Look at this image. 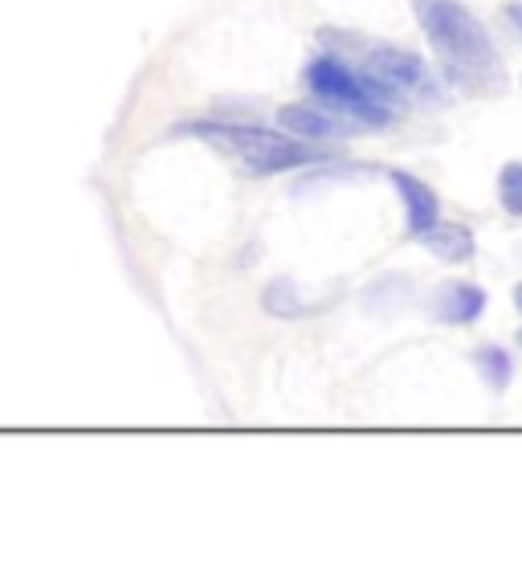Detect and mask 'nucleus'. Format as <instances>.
Instances as JSON below:
<instances>
[{
  "mask_svg": "<svg viewBox=\"0 0 522 563\" xmlns=\"http://www.w3.org/2000/svg\"><path fill=\"white\" fill-rule=\"evenodd\" d=\"M424 42L441 62V78L469 95H495L507 86V62L498 54L495 33L462 0H409Z\"/></svg>",
  "mask_w": 522,
  "mask_h": 563,
  "instance_id": "f257e3e1",
  "label": "nucleus"
},
{
  "mask_svg": "<svg viewBox=\"0 0 522 563\" xmlns=\"http://www.w3.org/2000/svg\"><path fill=\"white\" fill-rule=\"evenodd\" d=\"M171 135H184V140H200L209 147H221L237 159L241 168L257 176V180H269V176H286V172H302V168H326L335 164L340 155L323 147V143L298 140L282 128H266L257 119H225V114H204V119H188Z\"/></svg>",
  "mask_w": 522,
  "mask_h": 563,
  "instance_id": "f03ea898",
  "label": "nucleus"
},
{
  "mask_svg": "<svg viewBox=\"0 0 522 563\" xmlns=\"http://www.w3.org/2000/svg\"><path fill=\"white\" fill-rule=\"evenodd\" d=\"M302 90L364 131L392 128L396 114H400V95L392 86H384L376 74H367L364 66H355L352 57L343 54L311 57L302 66Z\"/></svg>",
  "mask_w": 522,
  "mask_h": 563,
  "instance_id": "7ed1b4c3",
  "label": "nucleus"
},
{
  "mask_svg": "<svg viewBox=\"0 0 522 563\" xmlns=\"http://www.w3.org/2000/svg\"><path fill=\"white\" fill-rule=\"evenodd\" d=\"M359 66H364L367 74H376L384 86H392L400 99H417V102H424V107H433V102L445 99V78L433 74V66H429L417 49L376 42L364 49Z\"/></svg>",
  "mask_w": 522,
  "mask_h": 563,
  "instance_id": "20e7f679",
  "label": "nucleus"
},
{
  "mask_svg": "<svg viewBox=\"0 0 522 563\" xmlns=\"http://www.w3.org/2000/svg\"><path fill=\"white\" fill-rule=\"evenodd\" d=\"M274 123L282 131H290V135H298V140L323 143V147H331V143L347 140L352 131H359L352 119H343L340 111H331V107H323V102H314V99L278 107V111H274Z\"/></svg>",
  "mask_w": 522,
  "mask_h": 563,
  "instance_id": "39448f33",
  "label": "nucleus"
},
{
  "mask_svg": "<svg viewBox=\"0 0 522 563\" xmlns=\"http://www.w3.org/2000/svg\"><path fill=\"white\" fill-rule=\"evenodd\" d=\"M384 176H388L396 200H400V209H404V238L421 241L424 233L441 221L437 188H433V184H424L417 172H404V168H388Z\"/></svg>",
  "mask_w": 522,
  "mask_h": 563,
  "instance_id": "423d86ee",
  "label": "nucleus"
},
{
  "mask_svg": "<svg viewBox=\"0 0 522 563\" xmlns=\"http://www.w3.org/2000/svg\"><path fill=\"white\" fill-rule=\"evenodd\" d=\"M490 307V295H486V286L478 282H441L437 290H433V319L437 323H449V327H474L481 323V314Z\"/></svg>",
  "mask_w": 522,
  "mask_h": 563,
  "instance_id": "0eeeda50",
  "label": "nucleus"
},
{
  "mask_svg": "<svg viewBox=\"0 0 522 563\" xmlns=\"http://www.w3.org/2000/svg\"><path fill=\"white\" fill-rule=\"evenodd\" d=\"M421 245L437 257V262H449V266H466V262L478 257V238H474V229L462 225V221H445V217L424 233Z\"/></svg>",
  "mask_w": 522,
  "mask_h": 563,
  "instance_id": "6e6552de",
  "label": "nucleus"
},
{
  "mask_svg": "<svg viewBox=\"0 0 522 563\" xmlns=\"http://www.w3.org/2000/svg\"><path fill=\"white\" fill-rule=\"evenodd\" d=\"M262 310L274 314V319H307V314H311V302L302 298V290H298L290 278H274L266 290H262Z\"/></svg>",
  "mask_w": 522,
  "mask_h": 563,
  "instance_id": "1a4fd4ad",
  "label": "nucleus"
},
{
  "mask_svg": "<svg viewBox=\"0 0 522 563\" xmlns=\"http://www.w3.org/2000/svg\"><path fill=\"white\" fill-rule=\"evenodd\" d=\"M474 367H478V376L486 380L490 393H507V384L514 380V360L502 343H481L474 347Z\"/></svg>",
  "mask_w": 522,
  "mask_h": 563,
  "instance_id": "9d476101",
  "label": "nucleus"
},
{
  "mask_svg": "<svg viewBox=\"0 0 522 563\" xmlns=\"http://www.w3.org/2000/svg\"><path fill=\"white\" fill-rule=\"evenodd\" d=\"M498 205L507 217L522 221V159H507L498 168Z\"/></svg>",
  "mask_w": 522,
  "mask_h": 563,
  "instance_id": "9b49d317",
  "label": "nucleus"
},
{
  "mask_svg": "<svg viewBox=\"0 0 522 563\" xmlns=\"http://www.w3.org/2000/svg\"><path fill=\"white\" fill-rule=\"evenodd\" d=\"M319 45L326 54H343V57H364V37L359 33H343V29H319Z\"/></svg>",
  "mask_w": 522,
  "mask_h": 563,
  "instance_id": "f8f14e48",
  "label": "nucleus"
},
{
  "mask_svg": "<svg viewBox=\"0 0 522 563\" xmlns=\"http://www.w3.org/2000/svg\"><path fill=\"white\" fill-rule=\"evenodd\" d=\"M502 16H507V25L514 29V33H519V37H522V0H514V4H507V9H502Z\"/></svg>",
  "mask_w": 522,
  "mask_h": 563,
  "instance_id": "ddd939ff",
  "label": "nucleus"
},
{
  "mask_svg": "<svg viewBox=\"0 0 522 563\" xmlns=\"http://www.w3.org/2000/svg\"><path fill=\"white\" fill-rule=\"evenodd\" d=\"M510 302H514V310L522 314V282H514V290H510Z\"/></svg>",
  "mask_w": 522,
  "mask_h": 563,
  "instance_id": "4468645a",
  "label": "nucleus"
},
{
  "mask_svg": "<svg viewBox=\"0 0 522 563\" xmlns=\"http://www.w3.org/2000/svg\"><path fill=\"white\" fill-rule=\"evenodd\" d=\"M514 339H519V347H522V327H519V331H514Z\"/></svg>",
  "mask_w": 522,
  "mask_h": 563,
  "instance_id": "2eb2a0df",
  "label": "nucleus"
}]
</instances>
